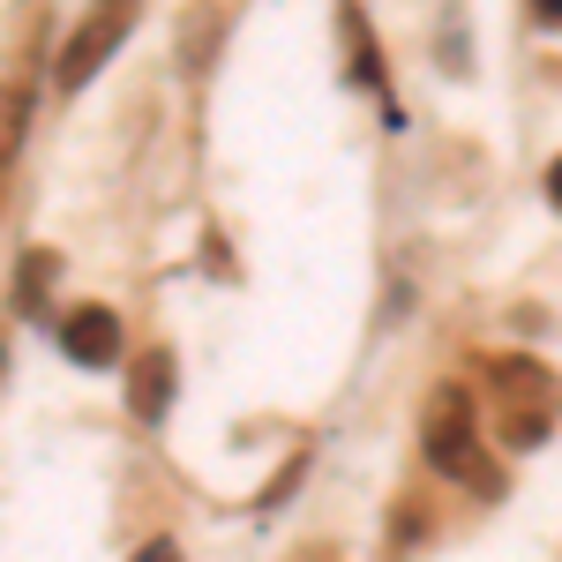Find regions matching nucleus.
<instances>
[{"label":"nucleus","mask_w":562,"mask_h":562,"mask_svg":"<svg viewBox=\"0 0 562 562\" xmlns=\"http://www.w3.org/2000/svg\"><path fill=\"white\" fill-rule=\"evenodd\" d=\"M420 450H428L435 473L465 480V487H480V495H495L503 480H495V465L480 458V428H473V397L458 383L428 390V405H420Z\"/></svg>","instance_id":"nucleus-1"},{"label":"nucleus","mask_w":562,"mask_h":562,"mask_svg":"<svg viewBox=\"0 0 562 562\" xmlns=\"http://www.w3.org/2000/svg\"><path fill=\"white\" fill-rule=\"evenodd\" d=\"M495 397H503V428L510 442H548L562 420V383L540 368V360H495Z\"/></svg>","instance_id":"nucleus-2"},{"label":"nucleus","mask_w":562,"mask_h":562,"mask_svg":"<svg viewBox=\"0 0 562 562\" xmlns=\"http://www.w3.org/2000/svg\"><path fill=\"white\" fill-rule=\"evenodd\" d=\"M135 15H143V0H98V8L83 15V31L68 38V53H60V83L83 90L90 76H98V60H105V53L135 31Z\"/></svg>","instance_id":"nucleus-3"},{"label":"nucleus","mask_w":562,"mask_h":562,"mask_svg":"<svg viewBox=\"0 0 562 562\" xmlns=\"http://www.w3.org/2000/svg\"><path fill=\"white\" fill-rule=\"evenodd\" d=\"M60 352H68L76 368H105V360H121V323H113L105 307H76V315L60 323Z\"/></svg>","instance_id":"nucleus-4"},{"label":"nucleus","mask_w":562,"mask_h":562,"mask_svg":"<svg viewBox=\"0 0 562 562\" xmlns=\"http://www.w3.org/2000/svg\"><path fill=\"white\" fill-rule=\"evenodd\" d=\"M166 405H173V352L150 346L143 360H135V375H128V413L143 420V428H158Z\"/></svg>","instance_id":"nucleus-5"},{"label":"nucleus","mask_w":562,"mask_h":562,"mask_svg":"<svg viewBox=\"0 0 562 562\" xmlns=\"http://www.w3.org/2000/svg\"><path fill=\"white\" fill-rule=\"evenodd\" d=\"M23 135H31V83H0V180L15 166Z\"/></svg>","instance_id":"nucleus-6"},{"label":"nucleus","mask_w":562,"mask_h":562,"mask_svg":"<svg viewBox=\"0 0 562 562\" xmlns=\"http://www.w3.org/2000/svg\"><path fill=\"white\" fill-rule=\"evenodd\" d=\"M135 562H180V548H166V540H158V548H143Z\"/></svg>","instance_id":"nucleus-7"},{"label":"nucleus","mask_w":562,"mask_h":562,"mask_svg":"<svg viewBox=\"0 0 562 562\" xmlns=\"http://www.w3.org/2000/svg\"><path fill=\"white\" fill-rule=\"evenodd\" d=\"M532 15H540V23H562V0H532Z\"/></svg>","instance_id":"nucleus-8"},{"label":"nucleus","mask_w":562,"mask_h":562,"mask_svg":"<svg viewBox=\"0 0 562 562\" xmlns=\"http://www.w3.org/2000/svg\"><path fill=\"white\" fill-rule=\"evenodd\" d=\"M548 195H555V203H562V158H555V166H548Z\"/></svg>","instance_id":"nucleus-9"}]
</instances>
